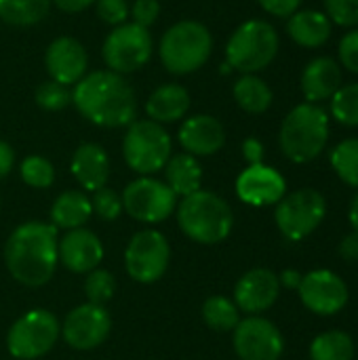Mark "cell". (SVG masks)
<instances>
[{"mask_svg":"<svg viewBox=\"0 0 358 360\" xmlns=\"http://www.w3.org/2000/svg\"><path fill=\"white\" fill-rule=\"evenodd\" d=\"M72 105L103 129L129 127L137 118V97L129 80L112 70L87 72L72 86Z\"/></svg>","mask_w":358,"mask_h":360,"instance_id":"cell-1","label":"cell"},{"mask_svg":"<svg viewBox=\"0 0 358 360\" xmlns=\"http://www.w3.org/2000/svg\"><path fill=\"white\" fill-rule=\"evenodd\" d=\"M57 228L46 221H25L17 226L4 243V264L8 274L23 287L46 285L59 264Z\"/></svg>","mask_w":358,"mask_h":360,"instance_id":"cell-2","label":"cell"},{"mask_svg":"<svg viewBox=\"0 0 358 360\" xmlns=\"http://www.w3.org/2000/svg\"><path fill=\"white\" fill-rule=\"evenodd\" d=\"M213 53L211 30L196 19H181L167 27L158 40V59L173 76L198 72Z\"/></svg>","mask_w":358,"mask_h":360,"instance_id":"cell-3","label":"cell"},{"mask_svg":"<svg viewBox=\"0 0 358 360\" xmlns=\"http://www.w3.org/2000/svg\"><path fill=\"white\" fill-rule=\"evenodd\" d=\"M175 213L181 232L198 245L224 243L234 226V213L230 205L209 190H198L181 198Z\"/></svg>","mask_w":358,"mask_h":360,"instance_id":"cell-4","label":"cell"},{"mask_svg":"<svg viewBox=\"0 0 358 360\" xmlns=\"http://www.w3.org/2000/svg\"><path fill=\"white\" fill-rule=\"evenodd\" d=\"M329 116L317 103L295 105L283 120L279 141L283 154L298 165L314 160L327 146Z\"/></svg>","mask_w":358,"mask_h":360,"instance_id":"cell-5","label":"cell"},{"mask_svg":"<svg viewBox=\"0 0 358 360\" xmlns=\"http://www.w3.org/2000/svg\"><path fill=\"white\" fill-rule=\"evenodd\" d=\"M279 53V34L264 19L241 23L226 42V63L241 74H257L266 70Z\"/></svg>","mask_w":358,"mask_h":360,"instance_id":"cell-6","label":"cell"},{"mask_svg":"<svg viewBox=\"0 0 358 360\" xmlns=\"http://www.w3.org/2000/svg\"><path fill=\"white\" fill-rule=\"evenodd\" d=\"M173 156V141L167 129L150 118H135L122 137V158L131 171L150 177L165 169Z\"/></svg>","mask_w":358,"mask_h":360,"instance_id":"cell-7","label":"cell"},{"mask_svg":"<svg viewBox=\"0 0 358 360\" xmlns=\"http://www.w3.org/2000/svg\"><path fill=\"white\" fill-rule=\"evenodd\" d=\"M61 335V325L53 312L36 308L21 314L6 333V350L17 360L46 356Z\"/></svg>","mask_w":358,"mask_h":360,"instance_id":"cell-8","label":"cell"},{"mask_svg":"<svg viewBox=\"0 0 358 360\" xmlns=\"http://www.w3.org/2000/svg\"><path fill=\"white\" fill-rule=\"evenodd\" d=\"M154 53V40L148 27H141L133 21L112 27L101 44V57L106 70H112L120 76L133 74L148 65Z\"/></svg>","mask_w":358,"mask_h":360,"instance_id":"cell-9","label":"cell"},{"mask_svg":"<svg viewBox=\"0 0 358 360\" xmlns=\"http://www.w3.org/2000/svg\"><path fill=\"white\" fill-rule=\"evenodd\" d=\"M325 213H327V202L323 194L312 188H304L285 194L276 202L274 219L281 234L287 240H302L323 224Z\"/></svg>","mask_w":358,"mask_h":360,"instance_id":"cell-10","label":"cell"},{"mask_svg":"<svg viewBox=\"0 0 358 360\" xmlns=\"http://www.w3.org/2000/svg\"><path fill=\"white\" fill-rule=\"evenodd\" d=\"M169 262L171 247L167 236L158 230H141L133 234L124 249L127 274L141 285L160 281L169 270Z\"/></svg>","mask_w":358,"mask_h":360,"instance_id":"cell-11","label":"cell"},{"mask_svg":"<svg viewBox=\"0 0 358 360\" xmlns=\"http://www.w3.org/2000/svg\"><path fill=\"white\" fill-rule=\"evenodd\" d=\"M122 211L141 224H160L177 209L173 190L154 177H137L122 190Z\"/></svg>","mask_w":358,"mask_h":360,"instance_id":"cell-12","label":"cell"},{"mask_svg":"<svg viewBox=\"0 0 358 360\" xmlns=\"http://www.w3.org/2000/svg\"><path fill=\"white\" fill-rule=\"evenodd\" d=\"M112 331V319L103 306L80 304L76 306L61 325L63 342L74 350H93L101 346Z\"/></svg>","mask_w":358,"mask_h":360,"instance_id":"cell-13","label":"cell"},{"mask_svg":"<svg viewBox=\"0 0 358 360\" xmlns=\"http://www.w3.org/2000/svg\"><path fill=\"white\" fill-rule=\"evenodd\" d=\"M234 350L241 360H279L285 342L281 331L262 316H249L234 327Z\"/></svg>","mask_w":358,"mask_h":360,"instance_id":"cell-14","label":"cell"},{"mask_svg":"<svg viewBox=\"0 0 358 360\" xmlns=\"http://www.w3.org/2000/svg\"><path fill=\"white\" fill-rule=\"evenodd\" d=\"M302 304L321 316H333L348 304V287L331 270H312L302 276L298 287Z\"/></svg>","mask_w":358,"mask_h":360,"instance_id":"cell-15","label":"cell"},{"mask_svg":"<svg viewBox=\"0 0 358 360\" xmlns=\"http://www.w3.org/2000/svg\"><path fill=\"white\" fill-rule=\"evenodd\" d=\"M44 68L51 80L74 86L89 72V53L74 36H59L46 46Z\"/></svg>","mask_w":358,"mask_h":360,"instance_id":"cell-16","label":"cell"},{"mask_svg":"<svg viewBox=\"0 0 358 360\" xmlns=\"http://www.w3.org/2000/svg\"><path fill=\"white\" fill-rule=\"evenodd\" d=\"M281 293L279 276L268 268H253L241 276L234 287V304L238 310L257 316L270 310Z\"/></svg>","mask_w":358,"mask_h":360,"instance_id":"cell-17","label":"cell"},{"mask_svg":"<svg viewBox=\"0 0 358 360\" xmlns=\"http://www.w3.org/2000/svg\"><path fill=\"white\" fill-rule=\"evenodd\" d=\"M287 192L285 177L260 162V165H249L236 179V194L245 205L251 207H270L276 205Z\"/></svg>","mask_w":358,"mask_h":360,"instance_id":"cell-18","label":"cell"},{"mask_svg":"<svg viewBox=\"0 0 358 360\" xmlns=\"http://www.w3.org/2000/svg\"><path fill=\"white\" fill-rule=\"evenodd\" d=\"M177 139L190 156H213L226 143V129L211 114H194L181 120Z\"/></svg>","mask_w":358,"mask_h":360,"instance_id":"cell-19","label":"cell"},{"mask_svg":"<svg viewBox=\"0 0 358 360\" xmlns=\"http://www.w3.org/2000/svg\"><path fill=\"white\" fill-rule=\"evenodd\" d=\"M59 264L74 274H89L103 259V245L99 236L87 228L68 230L57 245Z\"/></svg>","mask_w":358,"mask_h":360,"instance_id":"cell-20","label":"cell"},{"mask_svg":"<svg viewBox=\"0 0 358 360\" xmlns=\"http://www.w3.org/2000/svg\"><path fill=\"white\" fill-rule=\"evenodd\" d=\"M70 171L84 192H97L106 188L110 177V156L93 141L80 143L70 160Z\"/></svg>","mask_w":358,"mask_h":360,"instance_id":"cell-21","label":"cell"},{"mask_svg":"<svg viewBox=\"0 0 358 360\" xmlns=\"http://www.w3.org/2000/svg\"><path fill=\"white\" fill-rule=\"evenodd\" d=\"M192 105L190 91L179 82H165L156 86L146 99V116L158 124H171L186 118Z\"/></svg>","mask_w":358,"mask_h":360,"instance_id":"cell-22","label":"cell"},{"mask_svg":"<svg viewBox=\"0 0 358 360\" xmlns=\"http://www.w3.org/2000/svg\"><path fill=\"white\" fill-rule=\"evenodd\" d=\"M340 86L342 70L331 57H317L302 72V93L308 103L331 99Z\"/></svg>","mask_w":358,"mask_h":360,"instance_id":"cell-23","label":"cell"},{"mask_svg":"<svg viewBox=\"0 0 358 360\" xmlns=\"http://www.w3.org/2000/svg\"><path fill=\"white\" fill-rule=\"evenodd\" d=\"M287 34L304 49H319L331 36V21L321 11H295L287 21Z\"/></svg>","mask_w":358,"mask_h":360,"instance_id":"cell-24","label":"cell"},{"mask_svg":"<svg viewBox=\"0 0 358 360\" xmlns=\"http://www.w3.org/2000/svg\"><path fill=\"white\" fill-rule=\"evenodd\" d=\"M165 184L173 190L177 198H186L198 190H203V167L196 156L186 152L173 154L165 165Z\"/></svg>","mask_w":358,"mask_h":360,"instance_id":"cell-25","label":"cell"},{"mask_svg":"<svg viewBox=\"0 0 358 360\" xmlns=\"http://www.w3.org/2000/svg\"><path fill=\"white\" fill-rule=\"evenodd\" d=\"M93 215L91 198L82 190H65L61 192L51 207V224L63 230L82 228Z\"/></svg>","mask_w":358,"mask_h":360,"instance_id":"cell-26","label":"cell"},{"mask_svg":"<svg viewBox=\"0 0 358 360\" xmlns=\"http://www.w3.org/2000/svg\"><path fill=\"white\" fill-rule=\"evenodd\" d=\"M234 101L249 114H264L272 105V89L257 74H243L232 86Z\"/></svg>","mask_w":358,"mask_h":360,"instance_id":"cell-27","label":"cell"},{"mask_svg":"<svg viewBox=\"0 0 358 360\" xmlns=\"http://www.w3.org/2000/svg\"><path fill=\"white\" fill-rule=\"evenodd\" d=\"M51 0H0V19L13 27H32L46 19Z\"/></svg>","mask_w":358,"mask_h":360,"instance_id":"cell-28","label":"cell"},{"mask_svg":"<svg viewBox=\"0 0 358 360\" xmlns=\"http://www.w3.org/2000/svg\"><path fill=\"white\" fill-rule=\"evenodd\" d=\"M354 344L344 331H325L310 344V360H352Z\"/></svg>","mask_w":358,"mask_h":360,"instance_id":"cell-29","label":"cell"},{"mask_svg":"<svg viewBox=\"0 0 358 360\" xmlns=\"http://www.w3.org/2000/svg\"><path fill=\"white\" fill-rule=\"evenodd\" d=\"M238 312L241 310L236 308V304L224 295H213L203 304V319H205L207 327H211L213 331H219V333L234 331V327L241 323Z\"/></svg>","mask_w":358,"mask_h":360,"instance_id":"cell-30","label":"cell"},{"mask_svg":"<svg viewBox=\"0 0 358 360\" xmlns=\"http://www.w3.org/2000/svg\"><path fill=\"white\" fill-rule=\"evenodd\" d=\"M331 167L344 184L358 188V139H344L333 148Z\"/></svg>","mask_w":358,"mask_h":360,"instance_id":"cell-31","label":"cell"},{"mask_svg":"<svg viewBox=\"0 0 358 360\" xmlns=\"http://www.w3.org/2000/svg\"><path fill=\"white\" fill-rule=\"evenodd\" d=\"M19 175L25 186L36 188V190H46L55 181V167L49 158L30 154L21 160L19 165Z\"/></svg>","mask_w":358,"mask_h":360,"instance_id":"cell-32","label":"cell"},{"mask_svg":"<svg viewBox=\"0 0 358 360\" xmlns=\"http://www.w3.org/2000/svg\"><path fill=\"white\" fill-rule=\"evenodd\" d=\"M331 114L344 127H358V82L342 84L331 97Z\"/></svg>","mask_w":358,"mask_h":360,"instance_id":"cell-33","label":"cell"},{"mask_svg":"<svg viewBox=\"0 0 358 360\" xmlns=\"http://www.w3.org/2000/svg\"><path fill=\"white\" fill-rule=\"evenodd\" d=\"M34 99L46 112H61L72 103V89L49 78L36 86Z\"/></svg>","mask_w":358,"mask_h":360,"instance_id":"cell-34","label":"cell"},{"mask_svg":"<svg viewBox=\"0 0 358 360\" xmlns=\"http://www.w3.org/2000/svg\"><path fill=\"white\" fill-rule=\"evenodd\" d=\"M114 291H116V278H114L112 272L95 268V270H91L87 274L84 293H87V302L89 304L103 306V304H108L114 297Z\"/></svg>","mask_w":358,"mask_h":360,"instance_id":"cell-35","label":"cell"},{"mask_svg":"<svg viewBox=\"0 0 358 360\" xmlns=\"http://www.w3.org/2000/svg\"><path fill=\"white\" fill-rule=\"evenodd\" d=\"M91 207H93V213L103 219V221H114L120 217L122 213V198L118 196L116 190L112 188H101L97 192H93V198H91Z\"/></svg>","mask_w":358,"mask_h":360,"instance_id":"cell-36","label":"cell"},{"mask_svg":"<svg viewBox=\"0 0 358 360\" xmlns=\"http://www.w3.org/2000/svg\"><path fill=\"white\" fill-rule=\"evenodd\" d=\"M93 6H95L99 21H103L106 25L116 27L129 21L131 4L127 0H95Z\"/></svg>","mask_w":358,"mask_h":360,"instance_id":"cell-37","label":"cell"},{"mask_svg":"<svg viewBox=\"0 0 358 360\" xmlns=\"http://www.w3.org/2000/svg\"><path fill=\"white\" fill-rule=\"evenodd\" d=\"M325 15L338 25L357 27L358 0H325Z\"/></svg>","mask_w":358,"mask_h":360,"instance_id":"cell-38","label":"cell"},{"mask_svg":"<svg viewBox=\"0 0 358 360\" xmlns=\"http://www.w3.org/2000/svg\"><path fill=\"white\" fill-rule=\"evenodd\" d=\"M129 17H131L133 23L150 30L158 21V17H160V2L158 0H135L131 4Z\"/></svg>","mask_w":358,"mask_h":360,"instance_id":"cell-39","label":"cell"},{"mask_svg":"<svg viewBox=\"0 0 358 360\" xmlns=\"http://www.w3.org/2000/svg\"><path fill=\"white\" fill-rule=\"evenodd\" d=\"M340 61L346 70L358 74V27L340 40Z\"/></svg>","mask_w":358,"mask_h":360,"instance_id":"cell-40","label":"cell"},{"mask_svg":"<svg viewBox=\"0 0 358 360\" xmlns=\"http://www.w3.org/2000/svg\"><path fill=\"white\" fill-rule=\"evenodd\" d=\"M257 2L266 13L274 17H287V19L295 11H300V4H302V0H257Z\"/></svg>","mask_w":358,"mask_h":360,"instance_id":"cell-41","label":"cell"},{"mask_svg":"<svg viewBox=\"0 0 358 360\" xmlns=\"http://www.w3.org/2000/svg\"><path fill=\"white\" fill-rule=\"evenodd\" d=\"M243 158L249 165H260L264 160V143L257 137H247L243 141Z\"/></svg>","mask_w":358,"mask_h":360,"instance_id":"cell-42","label":"cell"},{"mask_svg":"<svg viewBox=\"0 0 358 360\" xmlns=\"http://www.w3.org/2000/svg\"><path fill=\"white\" fill-rule=\"evenodd\" d=\"M13 167H15V150L6 141L0 139V181L8 177Z\"/></svg>","mask_w":358,"mask_h":360,"instance_id":"cell-43","label":"cell"},{"mask_svg":"<svg viewBox=\"0 0 358 360\" xmlns=\"http://www.w3.org/2000/svg\"><path fill=\"white\" fill-rule=\"evenodd\" d=\"M340 255L346 262H358V232H352L342 238L340 243Z\"/></svg>","mask_w":358,"mask_h":360,"instance_id":"cell-44","label":"cell"},{"mask_svg":"<svg viewBox=\"0 0 358 360\" xmlns=\"http://www.w3.org/2000/svg\"><path fill=\"white\" fill-rule=\"evenodd\" d=\"M59 11H63V13H70V15H74V13H82V11H87L89 6H93L95 4V0H51Z\"/></svg>","mask_w":358,"mask_h":360,"instance_id":"cell-45","label":"cell"},{"mask_svg":"<svg viewBox=\"0 0 358 360\" xmlns=\"http://www.w3.org/2000/svg\"><path fill=\"white\" fill-rule=\"evenodd\" d=\"M279 281H281V285L287 287V289H298L300 283H302V274H300L298 270H285V272L281 274Z\"/></svg>","mask_w":358,"mask_h":360,"instance_id":"cell-46","label":"cell"},{"mask_svg":"<svg viewBox=\"0 0 358 360\" xmlns=\"http://www.w3.org/2000/svg\"><path fill=\"white\" fill-rule=\"evenodd\" d=\"M348 217H350V224H352L354 232H358V194L352 198V202H350V213H348Z\"/></svg>","mask_w":358,"mask_h":360,"instance_id":"cell-47","label":"cell"},{"mask_svg":"<svg viewBox=\"0 0 358 360\" xmlns=\"http://www.w3.org/2000/svg\"><path fill=\"white\" fill-rule=\"evenodd\" d=\"M0 207H2V198H0Z\"/></svg>","mask_w":358,"mask_h":360,"instance_id":"cell-48","label":"cell"}]
</instances>
